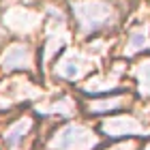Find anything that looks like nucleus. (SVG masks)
Here are the masks:
<instances>
[{"label":"nucleus","instance_id":"5","mask_svg":"<svg viewBox=\"0 0 150 150\" xmlns=\"http://www.w3.org/2000/svg\"><path fill=\"white\" fill-rule=\"evenodd\" d=\"M148 50L150 47V41H148V26H142V28H137V30H133L131 32V39H129V43H127V54L131 56V54H135V52H139V50Z\"/></svg>","mask_w":150,"mask_h":150},{"label":"nucleus","instance_id":"4","mask_svg":"<svg viewBox=\"0 0 150 150\" xmlns=\"http://www.w3.org/2000/svg\"><path fill=\"white\" fill-rule=\"evenodd\" d=\"M32 62L30 58V50L24 45H13L2 58V67L4 69H28Z\"/></svg>","mask_w":150,"mask_h":150},{"label":"nucleus","instance_id":"3","mask_svg":"<svg viewBox=\"0 0 150 150\" xmlns=\"http://www.w3.org/2000/svg\"><path fill=\"white\" fill-rule=\"evenodd\" d=\"M105 133H110L112 137H118V135H135V133H148L144 131V127H139L137 122L133 118H129V116H120V118H112L107 120L105 125Z\"/></svg>","mask_w":150,"mask_h":150},{"label":"nucleus","instance_id":"6","mask_svg":"<svg viewBox=\"0 0 150 150\" xmlns=\"http://www.w3.org/2000/svg\"><path fill=\"white\" fill-rule=\"evenodd\" d=\"M28 127H30V120H28V118H26V120H19L17 125H13L9 131L4 133V142H6L9 146H15L17 142L24 137V133L28 131Z\"/></svg>","mask_w":150,"mask_h":150},{"label":"nucleus","instance_id":"2","mask_svg":"<svg viewBox=\"0 0 150 150\" xmlns=\"http://www.w3.org/2000/svg\"><path fill=\"white\" fill-rule=\"evenodd\" d=\"M97 139L92 137V133L84 127H67L62 133L58 135L56 146L58 150H90Z\"/></svg>","mask_w":150,"mask_h":150},{"label":"nucleus","instance_id":"1","mask_svg":"<svg viewBox=\"0 0 150 150\" xmlns=\"http://www.w3.org/2000/svg\"><path fill=\"white\" fill-rule=\"evenodd\" d=\"M75 17L79 22L81 32H94L99 28L114 22V9L112 4L101 2V0H92V2H77L73 4Z\"/></svg>","mask_w":150,"mask_h":150},{"label":"nucleus","instance_id":"7","mask_svg":"<svg viewBox=\"0 0 150 150\" xmlns=\"http://www.w3.org/2000/svg\"><path fill=\"white\" fill-rule=\"evenodd\" d=\"M135 75H137V79H139L142 94H150V60L139 62L137 69H135Z\"/></svg>","mask_w":150,"mask_h":150},{"label":"nucleus","instance_id":"8","mask_svg":"<svg viewBox=\"0 0 150 150\" xmlns=\"http://www.w3.org/2000/svg\"><path fill=\"white\" fill-rule=\"evenodd\" d=\"M81 71H84V67H81L79 60H67V62L60 64V75L67 79H75V77H79Z\"/></svg>","mask_w":150,"mask_h":150},{"label":"nucleus","instance_id":"10","mask_svg":"<svg viewBox=\"0 0 150 150\" xmlns=\"http://www.w3.org/2000/svg\"><path fill=\"white\" fill-rule=\"evenodd\" d=\"M148 150H150V148H148Z\"/></svg>","mask_w":150,"mask_h":150},{"label":"nucleus","instance_id":"9","mask_svg":"<svg viewBox=\"0 0 150 150\" xmlns=\"http://www.w3.org/2000/svg\"><path fill=\"white\" fill-rule=\"evenodd\" d=\"M135 148H137V144H135L133 139H129V142H125V144L112 146V148H107V150H135Z\"/></svg>","mask_w":150,"mask_h":150}]
</instances>
